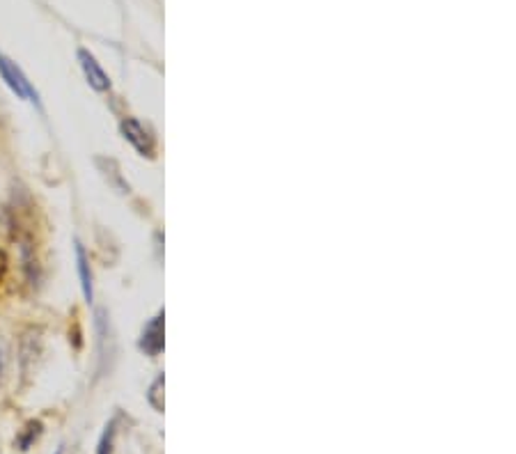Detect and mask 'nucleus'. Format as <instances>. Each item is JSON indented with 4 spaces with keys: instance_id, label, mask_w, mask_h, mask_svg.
I'll return each instance as SVG.
<instances>
[{
    "instance_id": "f257e3e1",
    "label": "nucleus",
    "mask_w": 516,
    "mask_h": 454,
    "mask_svg": "<svg viewBox=\"0 0 516 454\" xmlns=\"http://www.w3.org/2000/svg\"><path fill=\"white\" fill-rule=\"evenodd\" d=\"M0 78L5 80V85L12 90L19 99L30 101V103H35V106H39V92L33 88V83L28 80V76L23 74V69H21L14 60H9L3 53H0Z\"/></svg>"
},
{
    "instance_id": "f03ea898",
    "label": "nucleus",
    "mask_w": 516,
    "mask_h": 454,
    "mask_svg": "<svg viewBox=\"0 0 516 454\" xmlns=\"http://www.w3.org/2000/svg\"><path fill=\"white\" fill-rule=\"evenodd\" d=\"M120 131H122L124 140H127L138 154H142V157H152L154 154V138L149 136V131L144 129L136 117L122 120Z\"/></svg>"
},
{
    "instance_id": "7ed1b4c3",
    "label": "nucleus",
    "mask_w": 516,
    "mask_h": 454,
    "mask_svg": "<svg viewBox=\"0 0 516 454\" xmlns=\"http://www.w3.org/2000/svg\"><path fill=\"white\" fill-rule=\"evenodd\" d=\"M76 56H78L80 69H83V74H85V80L90 83V88L97 90V92H108L110 90V78H108L106 71L101 69L97 58L92 56L88 48H78Z\"/></svg>"
},
{
    "instance_id": "20e7f679",
    "label": "nucleus",
    "mask_w": 516,
    "mask_h": 454,
    "mask_svg": "<svg viewBox=\"0 0 516 454\" xmlns=\"http://www.w3.org/2000/svg\"><path fill=\"white\" fill-rule=\"evenodd\" d=\"M140 349L147 356H159L163 349V312H159L152 322L144 326L140 337Z\"/></svg>"
},
{
    "instance_id": "39448f33",
    "label": "nucleus",
    "mask_w": 516,
    "mask_h": 454,
    "mask_svg": "<svg viewBox=\"0 0 516 454\" xmlns=\"http://www.w3.org/2000/svg\"><path fill=\"white\" fill-rule=\"evenodd\" d=\"M76 264H78V278H80V289H83V296H85V301L92 303V298H95V292H92V271H90V260H88V253L85 248L80 243H76Z\"/></svg>"
},
{
    "instance_id": "423d86ee",
    "label": "nucleus",
    "mask_w": 516,
    "mask_h": 454,
    "mask_svg": "<svg viewBox=\"0 0 516 454\" xmlns=\"http://www.w3.org/2000/svg\"><path fill=\"white\" fill-rule=\"evenodd\" d=\"M163 376H157V381H154V384L149 386V392H147V401L149 404L157 408V411H163Z\"/></svg>"
},
{
    "instance_id": "0eeeda50",
    "label": "nucleus",
    "mask_w": 516,
    "mask_h": 454,
    "mask_svg": "<svg viewBox=\"0 0 516 454\" xmlns=\"http://www.w3.org/2000/svg\"><path fill=\"white\" fill-rule=\"evenodd\" d=\"M112 436H115V422H110L106 427V433H103V438L99 443V454H110L112 450Z\"/></svg>"
},
{
    "instance_id": "6e6552de",
    "label": "nucleus",
    "mask_w": 516,
    "mask_h": 454,
    "mask_svg": "<svg viewBox=\"0 0 516 454\" xmlns=\"http://www.w3.org/2000/svg\"><path fill=\"white\" fill-rule=\"evenodd\" d=\"M28 429H30V431L26 433V436H23V438H19V448H21V450H28V445H30V443H33V438L39 433L41 425H39V422H30Z\"/></svg>"
},
{
    "instance_id": "1a4fd4ad",
    "label": "nucleus",
    "mask_w": 516,
    "mask_h": 454,
    "mask_svg": "<svg viewBox=\"0 0 516 454\" xmlns=\"http://www.w3.org/2000/svg\"><path fill=\"white\" fill-rule=\"evenodd\" d=\"M5 273H7V255L3 248H0V283H3Z\"/></svg>"
},
{
    "instance_id": "9d476101",
    "label": "nucleus",
    "mask_w": 516,
    "mask_h": 454,
    "mask_svg": "<svg viewBox=\"0 0 516 454\" xmlns=\"http://www.w3.org/2000/svg\"><path fill=\"white\" fill-rule=\"evenodd\" d=\"M3 371H5V349L0 344V379H3Z\"/></svg>"
},
{
    "instance_id": "9b49d317",
    "label": "nucleus",
    "mask_w": 516,
    "mask_h": 454,
    "mask_svg": "<svg viewBox=\"0 0 516 454\" xmlns=\"http://www.w3.org/2000/svg\"><path fill=\"white\" fill-rule=\"evenodd\" d=\"M56 454H62V450H58V452H56Z\"/></svg>"
}]
</instances>
